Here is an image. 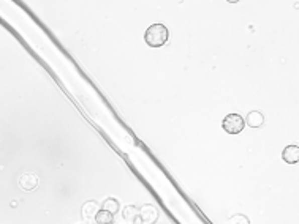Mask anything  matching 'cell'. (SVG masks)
<instances>
[{"label": "cell", "instance_id": "1", "mask_svg": "<svg viewBox=\"0 0 299 224\" xmlns=\"http://www.w3.org/2000/svg\"><path fill=\"white\" fill-rule=\"evenodd\" d=\"M168 37H169V32L163 24H152L146 30L144 41L146 45L151 48H162L168 41Z\"/></svg>", "mask_w": 299, "mask_h": 224}, {"label": "cell", "instance_id": "2", "mask_svg": "<svg viewBox=\"0 0 299 224\" xmlns=\"http://www.w3.org/2000/svg\"><path fill=\"white\" fill-rule=\"evenodd\" d=\"M222 126L228 134H239L245 126L244 117H241L239 114H228L225 119H223Z\"/></svg>", "mask_w": 299, "mask_h": 224}, {"label": "cell", "instance_id": "3", "mask_svg": "<svg viewBox=\"0 0 299 224\" xmlns=\"http://www.w3.org/2000/svg\"><path fill=\"white\" fill-rule=\"evenodd\" d=\"M38 177L34 172H24L19 177V186L24 191H34L38 186Z\"/></svg>", "mask_w": 299, "mask_h": 224}, {"label": "cell", "instance_id": "4", "mask_svg": "<svg viewBox=\"0 0 299 224\" xmlns=\"http://www.w3.org/2000/svg\"><path fill=\"white\" fill-rule=\"evenodd\" d=\"M282 159L288 164H296L299 161V148L297 145H288L282 152Z\"/></svg>", "mask_w": 299, "mask_h": 224}, {"label": "cell", "instance_id": "5", "mask_svg": "<svg viewBox=\"0 0 299 224\" xmlns=\"http://www.w3.org/2000/svg\"><path fill=\"white\" fill-rule=\"evenodd\" d=\"M244 122L250 128H260L264 123V117L260 111H250L247 114V119H244Z\"/></svg>", "mask_w": 299, "mask_h": 224}, {"label": "cell", "instance_id": "6", "mask_svg": "<svg viewBox=\"0 0 299 224\" xmlns=\"http://www.w3.org/2000/svg\"><path fill=\"white\" fill-rule=\"evenodd\" d=\"M98 213V205L97 202H87V204L82 205V216L85 219H92L95 218V215Z\"/></svg>", "mask_w": 299, "mask_h": 224}, {"label": "cell", "instance_id": "7", "mask_svg": "<svg viewBox=\"0 0 299 224\" xmlns=\"http://www.w3.org/2000/svg\"><path fill=\"white\" fill-rule=\"evenodd\" d=\"M157 216H158V213H157L155 207H152V205L143 207V210H141V218H143L146 222H154V221L157 219Z\"/></svg>", "mask_w": 299, "mask_h": 224}, {"label": "cell", "instance_id": "8", "mask_svg": "<svg viewBox=\"0 0 299 224\" xmlns=\"http://www.w3.org/2000/svg\"><path fill=\"white\" fill-rule=\"evenodd\" d=\"M102 210H106V211H110L111 215H116V213L119 211V202H117V199L108 197L102 204Z\"/></svg>", "mask_w": 299, "mask_h": 224}, {"label": "cell", "instance_id": "9", "mask_svg": "<svg viewBox=\"0 0 299 224\" xmlns=\"http://www.w3.org/2000/svg\"><path fill=\"white\" fill-rule=\"evenodd\" d=\"M95 221H97V224H113L114 215H111V213L106 210H98V213L95 215Z\"/></svg>", "mask_w": 299, "mask_h": 224}, {"label": "cell", "instance_id": "10", "mask_svg": "<svg viewBox=\"0 0 299 224\" xmlns=\"http://www.w3.org/2000/svg\"><path fill=\"white\" fill-rule=\"evenodd\" d=\"M136 208L135 207H132V205H128V207H125V210H124V216H125V219H133L135 218V215H136V211H135Z\"/></svg>", "mask_w": 299, "mask_h": 224}]
</instances>
